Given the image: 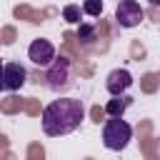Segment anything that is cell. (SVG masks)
Masks as SVG:
<instances>
[{
	"mask_svg": "<svg viewBox=\"0 0 160 160\" xmlns=\"http://www.w3.org/2000/svg\"><path fill=\"white\" fill-rule=\"evenodd\" d=\"M85 118V105L75 98H60L45 105L42 110V132L48 138H60L80 128Z\"/></svg>",
	"mask_w": 160,
	"mask_h": 160,
	"instance_id": "cell-1",
	"label": "cell"
},
{
	"mask_svg": "<svg viewBox=\"0 0 160 160\" xmlns=\"http://www.w3.org/2000/svg\"><path fill=\"white\" fill-rule=\"evenodd\" d=\"M132 138V128L122 120V115H110V120L102 125V145L108 150H122Z\"/></svg>",
	"mask_w": 160,
	"mask_h": 160,
	"instance_id": "cell-2",
	"label": "cell"
},
{
	"mask_svg": "<svg viewBox=\"0 0 160 160\" xmlns=\"http://www.w3.org/2000/svg\"><path fill=\"white\" fill-rule=\"evenodd\" d=\"M142 8H140V2H135V0H120L118 2V10H115V20H118V25L120 28H135V25H140L142 22Z\"/></svg>",
	"mask_w": 160,
	"mask_h": 160,
	"instance_id": "cell-3",
	"label": "cell"
},
{
	"mask_svg": "<svg viewBox=\"0 0 160 160\" xmlns=\"http://www.w3.org/2000/svg\"><path fill=\"white\" fill-rule=\"evenodd\" d=\"M28 58H30L35 65H50V62L55 60V45H52L50 40L38 38V40L30 42V48H28Z\"/></svg>",
	"mask_w": 160,
	"mask_h": 160,
	"instance_id": "cell-4",
	"label": "cell"
},
{
	"mask_svg": "<svg viewBox=\"0 0 160 160\" xmlns=\"http://www.w3.org/2000/svg\"><path fill=\"white\" fill-rule=\"evenodd\" d=\"M25 78H28V72H25V68L20 62H5L2 65V88L8 92L20 90L25 85Z\"/></svg>",
	"mask_w": 160,
	"mask_h": 160,
	"instance_id": "cell-5",
	"label": "cell"
},
{
	"mask_svg": "<svg viewBox=\"0 0 160 160\" xmlns=\"http://www.w3.org/2000/svg\"><path fill=\"white\" fill-rule=\"evenodd\" d=\"M45 78H48V85H50L52 90H60V88L68 82V78H70V60L62 58V55L55 58V60H52V68L48 70Z\"/></svg>",
	"mask_w": 160,
	"mask_h": 160,
	"instance_id": "cell-6",
	"label": "cell"
},
{
	"mask_svg": "<svg viewBox=\"0 0 160 160\" xmlns=\"http://www.w3.org/2000/svg\"><path fill=\"white\" fill-rule=\"evenodd\" d=\"M130 85H132V75H130L125 68L112 70V72L108 75V82H105V88H108V92H110V95H122Z\"/></svg>",
	"mask_w": 160,
	"mask_h": 160,
	"instance_id": "cell-7",
	"label": "cell"
},
{
	"mask_svg": "<svg viewBox=\"0 0 160 160\" xmlns=\"http://www.w3.org/2000/svg\"><path fill=\"white\" fill-rule=\"evenodd\" d=\"M128 105H130V98L125 92L122 95H112V100H108V105H105V112L108 115H122L128 110Z\"/></svg>",
	"mask_w": 160,
	"mask_h": 160,
	"instance_id": "cell-8",
	"label": "cell"
},
{
	"mask_svg": "<svg viewBox=\"0 0 160 160\" xmlns=\"http://www.w3.org/2000/svg\"><path fill=\"white\" fill-rule=\"evenodd\" d=\"M82 12L98 18V15L102 12V0H85V2H82Z\"/></svg>",
	"mask_w": 160,
	"mask_h": 160,
	"instance_id": "cell-9",
	"label": "cell"
},
{
	"mask_svg": "<svg viewBox=\"0 0 160 160\" xmlns=\"http://www.w3.org/2000/svg\"><path fill=\"white\" fill-rule=\"evenodd\" d=\"M62 18L68 22H80V5H65L62 8Z\"/></svg>",
	"mask_w": 160,
	"mask_h": 160,
	"instance_id": "cell-10",
	"label": "cell"
},
{
	"mask_svg": "<svg viewBox=\"0 0 160 160\" xmlns=\"http://www.w3.org/2000/svg\"><path fill=\"white\" fill-rule=\"evenodd\" d=\"M78 38H80L82 42H90V40L95 38V28H92V25H85V22H80V28H78Z\"/></svg>",
	"mask_w": 160,
	"mask_h": 160,
	"instance_id": "cell-11",
	"label": "cell"
},
{
	"mask_svg": "<svg viewBox=\"0 0 160 160\" xmlns=\"http://www.w3.org/2000/svg\"><path fill=\"white\" fill-rule=\"evenodd\" d=\"M150 2H152V5H160V0H150Z\"/></svg>",
	"mask_w": 160,
	"mask_h": 160,
	"instance_id": "cell-12",
	"label": "cell"
}]
</instances>
